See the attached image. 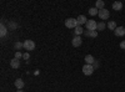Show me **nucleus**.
Wrapping results in <instances>:
<instances>
[{"instance_id":"obj_1","label":"nucleus","mask_w":125,"mask_h":92,"mask_svg":"<svg viewBox=\"0 0 125 92\" xmlns=\"http://www.w3.org/2000/svg\"><path fill=\"white\" fill-rule=\"evenodd\" d=\"M65 26L69 27V29H75L78 26V21L76 19H73V17H69L65 20Z\"/></svg>"},{"instance_id":"obj_2","label":"nucleus","mask_w":125,"mask_h":92,"mask_svg":"<svg viewBox=\"0 0 125 92\" xmlns=\"http://www.w3.org/2000/svg\"><path fill=\"white\" fill-rule=\"evenodd\" d=\"M24 45V49L26 51H31V50H35V42L33 41V40H25V41L23 42Z\"/></svg>"},{"instance_id":"obj_3","label":"nucleus","mask_w":125,"mask_h":92,"mask_svg":"<svg viewBox=\"0 0 125 92\" xmlns=\"http://www.w3.org/2000/svg\"><path fill=\"white\" fill-rule=\"evenodd\" d=\"M98 29V23L95 20H88L86 23V30H90V31H96Z\"/></svg>"},{"instance_id":"obj_4","label":"nucleus","mask_w":125,"mask_h":92,"mask_svg":"<svg viewBox=\"0 0 125 92\" xmlns=\"http://www.w3.org/2000/svg\"><path fill=\"white\" fill-rule=\"evenodd\" d=\"M99 17L101 19V20H108L109 19V16H110V13H109V10L108 9H101V10H99Z\"/></svg>"},{"instance_id":"obj_5","label":"nucleus","mask_w":125,"mask_h":92,"mask_svg":"<svg viewBox=\"0 0 125 92\" xmlns=\"http://www.w3.org/2000/svg\"><path fill=\"white\" fill-rule=\"evenodd\" d=\"M93 72H94V67H93V65H84L83 66V74L84 75H86V76H90V75H93Z\"/></svg>"},{"instance_id":"obj_6","label":"nucleus","mask_w":125,"mask_h":92,"mask_svg":"<svg viewBox=\"0 0 125 92\" xmlns=\"http://www.w3.org/2000/svg\"><path fill=\"white\" fill-rule=\"evenodd\" d=\"M71 44H73V46H74V47H79V46L83 44V39H81L80 36H75L74 39H73Z\"/></svg>"},{"instance_id":"obj_7","label":"nucleus","mask_w":125,"mask_h":92,"mask_svg":"<svg viewBox=\"0 0 125 92\" xmlns=\"http://www.w3.org/2000/svg\"><path fill=\"white\" fill-rule=\"evenodd\" d=\"M114 34H115L116 36H124L125 35V27L124 26H118L115 29V31H114Z\"/></svg>"},{"instance_id":"obj_8","label":"nucleus","mask_w":125,"mask_h":92,"mask_svg":"<svg viewBox=\"0 0 125 92\" xmlns=\"http://www.w3.org/2000/svg\"><path fill=\"white\" fill-rule=\"evenodd\" d=\"M76 21H78V26H81V25L86 24V23H88V20H86V17H85L84 15H79L78 19H76Z\"/></svg>"},{"instance_id":"obj_9","label":"nucleus","mask_w":125,"mask_h":92,"mask_svg":"<svg viewBox=\"0 0 125 92\" xmlns=\"http://www.w3.org/2000/svg\"><path fill=\"white\" fill-rule=\"evenodd\" d=\"M10 66H11L13 68H19V67H20V61L14 57L11 61H10Z\"/></svg>"},{"instance_id":"obj_10","label":"nucleus","mask_w":125,"mask_h":92,"mask_svg":"<svg viewBox=\"0 0 125 92\" xmlns=\"http://www.w3.org/2000/svg\"><path fill=\"white\" fill-rule=\"evenodd\" d=\"M94 62H95V59H94L93 55H86L85 56V64L86 65H93Z\"/></svg>"},{"instance_id":"obj_11","label":"nucleus","mask_w":125,"mask_h":92,"mask_svg":"<svg viewBox=\"0 0 125 92\" xmlns=\"http://www.w3.org/2000/svg\"><path fill=\"white\" fill-rule=\"evenodd\" d=\"M123 9V3L121 1H115L113 4V10H115V11H120Z\"/></svg>"},{"instance_id":"obj_12","label":"nucleus","mask_w":125,"mask_h":92,"mask_svg":"<svg viewBox=\"0 0 125 92\" xmlns=\"http://www.w3.org/2000/svg\"><path fill=\"white\" fill-rule=\"evenodd\" d=\"M15 87H16L18 90H21V88L24 87V81H23L21 78L15 80Z\"/></svg>"},{"instance_id":"obj_13","label":"nucleus","mask_w":125,"mask_h":92,"mask_svg":"<svg viewBox=\"0 0 125 92\" xmlns=\"http://www.w3.org/2000/svg\"><path fill=\"white\" fill-rule=\"evenodd\" d=\"M84 35L89 36V37H96L98 36V31H90V30H86V31H84Z\"/></svg>"},{"instance_id":"obj_14","label":"nucleus","mask_w":125,"mask_h":92,"mask_svg":"<svg viewBox=\"0 0 125 92\" xmlns=\"http://www.w3.org/2000/svg\"><path fill=\"white\" fill-rule=\"evenodd\" d=\"M6 33H8V29H6V26H5L4 24H1V26H0V36L4 37V36L6 35Z\"/></svg>"},{"instance_id":"obj_15","label":"nucleus","mask_w":125,"mask_h":92,"mask_svg":"<svg viewBox=\"0 0 125 92\" xmlns=\"http://www.w3.org/2000/svg\"><path fill=\"white\" fill-rule=\"evenodd\" d=\"M74 33H75V36H80L81 34H84V30H83L81 26H76L75 30H74Z\"/></svg>"},{"instance_id":"obj_16","label":"nucleus","mask_w":125,"mask_h":92,"mask_svg":"<svg viewBox=\"0 0 125 92\" xmlns=\"http://www.w3.org/2000/svg\"><path fill=\"white\" fill-rule=\"evenodd\" d=\"M104 5H105V3H104L103 0H98L96 4H95V8H96L98 10H101V9H104Z\"/></svg>"},{"instance_id":"obj_17","label":"nucleus","mask_w":125,"mask_h":92,"mask_svg":"<svg viewBox=\"0 0 125 92\" xmlns=\"http://www.w3.org/2000/svg\"><path fill=\"white\" fill-rule=\"evenodd\" d=\"M116 27H118V26H116V23H115V21H109V23H108V29H109V30H114V31H115Z\"/></svg>"},{"instance_id":"obj_18","label":"nucleus","mask_w":125,"mask_h":92,"mask_svg":"<svg viewBox=\"0 0 125 92\" xmlns=\"http://www.w3.org/2000/svg\"><path fill=\"white\" fill-rule=\"evenodd\" d=\"M89 14H90L91 16H95V15L99 14V10H98L96 8H90V9H89Z\"/></svg>"},{"instance_id":"obj_19","label":"nucleus","mask_w":125,"mask_h":92,"mask_svg":"<svg viewBox=\"0 0 125 92\" xmlns=\"http://www.w3.org/2000/svg\"><path fill=\"white\" fill-rule=\"evenodd\" d=\"M105 27H106L105 23L101 21V23H99V24H98V29H96V31H103V30H105Z\"/></svg>"},{"instance_id":"obj_20","label":"nucleus","mask_w":125,"mask_h":92,"mask_svg":"<svg viewBox=\"0 0 125 92\" xmlns=\"http://www.w3.org/2000/svg\"><path fill=\"white\" fill-rule=\"evenodd\" d=\"M20 57H23V54L21 52H19V51H16V52H15V59H20Z\"/></svg>"},{"instance_id":"obj_21","label":"nucleus","mask_w":125,"mask_h":92,"mask_svg":"<svg viewBox=\"0 0 125 92\" xmlns=\"http://www.w3.org/2000/svg\"><path fill=\"white\" fill-rule=\"evenodd\" d=\"M23 59L28 61V60L30 59V55H29V52H25V54H23Z\"/></svg>"},{"instance_id":"obj_22","label":"nucleus","mask_w":125,"mask_h":92,"mask_svg":"<svg viewBox=\"0 0 125 92\" xmlns=\"http://www.w3.org/2000/svg\"><path fill=\"white\" fill-rule=\"evenodd\" d=\"M99 66H100V64H99V61H98V60H95V62L93 64V67H94V70H95L96 67H99Z\"/></svg>"},{"instance_id":"obj_23","label":"nucleus","mask_w":125,"mask_h":92,"mask_svg":"<svg viewBox=\"0 0 125 92\" xmlns=\"http://www.w3.org/2000/svg\"><path fill=\"white\" fill-rule=\"evenodd\" d=\"M20 47H24V45H23L21 42H19V41H18V42L15 44V49H18V50H19Z\"/></svg>"},{"instance_id":"obj_24","label":"nucleus","mask_w":125,"mask_h":92,"mask_svg":"<svg viewBox=\"0 0 125 92\" xmlns=\"http://www.w3.org/2000/svg\"><path fill=\"white\" fill-rule=\"evenodd\" d=\"M120 47H121L123 50H125V40H124V41H121V42H120Z\"/></svg>"},{"instance_id":"obj_25","label":"nucleus","mask_w":125,"mask_h":92,"mask_svg":"<svg viewBox=\"0 0 125 92\" xmlns=\"http://www.w3.org/2000/svg\"><path fill=\"white\" fill-rule=\"evenodd\" d=\"M16 92H23V91H21V90H18V91H16Z\"/></svg>"}]
</instances>
